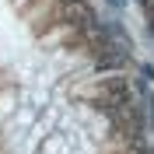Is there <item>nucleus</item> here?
Returning <instances> with one entry per match:
<instances>
[{
	"label": "nucleus",
	"instance_id": "1",
	"mask_svg": "<svg viewBox=\"0 0 154 154\" xmlns=\"http://www.w3.org/2000/svg\"><path fill=\"white\" fill-rule=\"evenodd\" d=\"M0 154H154L144 74L91 0H0Z\"/></svg>",
	"mask_w": 154,
	"mask_h": 154
}]
</instances>
